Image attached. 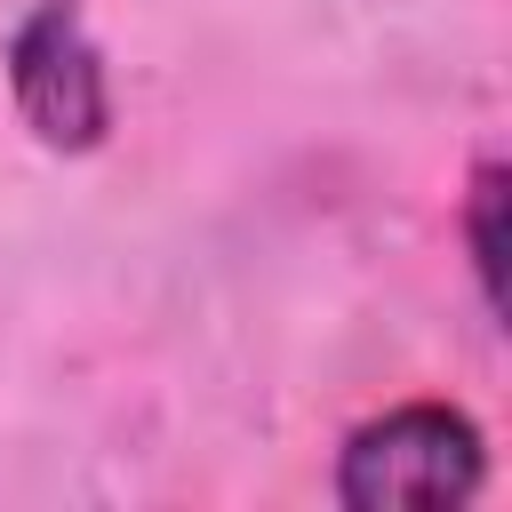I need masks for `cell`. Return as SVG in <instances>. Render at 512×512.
I'll return each mask as SVG.
<instances>
[{"instance_id": "obj_2", "label": "cell", "mask_w": 512, "mask_h": 512, "mask_svg": "<svg viewBox=\"0 0 512 512\" xmlns=\"http://www.w3.org/2000/svg\"><path fill=\"white\" fill-rule=\"evenodd\" d=\"M8 96L24 112V128L48 152H96L112 128V88H104V56L80 32L72 0H40L16 40H8Z\"/></svg>"}, {"instance_id": "obj_1", "label": "cell", "mask_w": 512, "mask_h": 512, "mask_svg": "<svg viewBox=\"0 0 512 512\" xmlns=\"http://www.w3.org/2000/svg\"><path fill=\"white\" fill-rule=\"evenodd\" d=\"M488 480V440L464 408L408 400L368 416L336 456V504L344 512H456Z\"/></svg>"}, {"instance_id": "obj_3", "label": "cell", "mask_w": 512, "mask_h": 512, "mask_svg": "<svg viewBox=\"0 0 512 512\" xmlns=\"http://www.w3.org/2000/svg\"><path fill=\"white\" fill-rule=\"evenodd\" d=\"M464 248H472L480 304L504 312V168H496V160L472 168V192H464Z\"/></svg>"}]
</instances>
